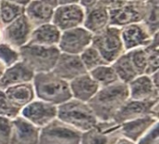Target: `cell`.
I'll return each instance as SVG.
<instances>
[{"label": "cell", "instance_id": "6da1fadb", "mask_svg": "<svg viewBox=\"0 0 159 144\" xmlns=\"http://www.w3.org/2000/svg\"><path fill=\"white\" fill-rule=\"evenodd\" d=\"M129 99V86L121 81L100 88L97 93L88 102L98 121L108 122L113 118Z\"/></svg>", "mask_w": 159, "mask_h": 144}, {"label": "cell", "instance_id": "7a4b0ae2", "mask_svg": "<svg viewBox=\"0 0 159 144\" xmlns=\"http://www.w3.org/2000/svg\"><path fill=\"white\" fill-rule=\"evenodd\" d=\"M32 84L35 97L48 103L58 106L72 99L69 82L52 72L34 74Z\"/></svg>", "mask_w": 159, "mask_h": 144}, {"label": "cell", "instance_id": "3957f363", "mask_svg": "<svg viewBox=\"0 0 159 144\" xmlns=\"http://www.w3.org/2000/svg\"><path fill=\"white\" fill-rule=\"evenodd\" d=\"M57 118L82 133L91 129L99 122L88 102L73 98L57 106Z\"/></svg>", "mask_w": 159, "mask_h": 144}, {"label": "cell", "instance_id": "277c9868", "mask_svg": "<svg viewBox=\"0 0 159 144\" xmlns=\"http://www.w3.org/2000/svg\"><path fill=\"white\" fill-rule=\"evenodd\" d=\"M20 60L34 74L51 72L54 68L61 50L55 46L26 44L20 47Z\"/></svg>", "mask_w": 159, "mask_h": 144}, {"label": "cell", "instance_id": "5b68a950", "mask_svg": "<svg viewBox=\"0 0 159 144\" xmlns=\"http://www.w3.org/2000/svg\"><path fill=\"white\" fill-rule=\"evenodd\" d=\"M91 44L108 64L113 63L124 53L121 31L115 26L106 27L95 36H92Z\"/></svg>", "mask_w": 159, "mask_h": 144}, {"label": "cell", "instance_id": "8992f818", "mask_svg": "<svg viewBox=\"0 0 159 144\" xmlns=\"http://www.w3.org/2000/svg\"><path fill=\"white\" fill-rule=\"evenodd\" d=\"M82 132L54 119L40 129L38 144H80Z\"/></svg>", "mask_w": 159, "mask_h": 144}, {"label": "cell", "instance_id": "52a82bcc", "mask_svg": "<svg viewBox=\"0 0 159 144\" xmlns=\"http://www.w3.org/2000/svg\"><path fill=\"white\" fill-rule=\"evenodd\" d=\"M159 100L155 101H135L129 99L118 110L113 121L121 125L129 120L137 119L146 115L158 117Z\"/></svg>", "mask_w": 159, "mask_h": 144}, {"label": "cell", "instance_id": "ba28073f", "mask_svg": "<svg viewBox=\"0 0 159 144\" xmlns=\"http://www.w3.org/2000/svg\"><path fill=\"white\" fill-rule=\"evenodd\" d=\"M121 136L119 124L99 121L94 128L82 133L80 144H114Z\"/></svg>", "mask_w": 159, "mask_h": 144}, {"label": "cell", "instance_id": "9c48e42d", "mask_svg": "<svg viewBox=\"0 0 159 144\" xmlns=\"http://www.w3.org/2000/svg\"><path fill=\"white\" fill-rule=\"evenodd\" d=\"M20 115L42 128L57 118V106L40 100L33 101L21 109Z\"/></svg>", "mask_w": 159, "mask_h": 144}, {"label": "cell", "instance_id": "30bf717a", "mask_svg": "<svg viewBox=\"0 0 159 144\" xmlns=\"http://www.w3.org/2000/svg\"><path fill=\"white\" fill-rule=\"evenodd\" d=\"M92 40V34L84 28L75 27L66 30L61 35L59 41V49L63 53L79 55L87 48Z\"/></svg>", "mask_w": 159, "mask_h": 144}, {"label": "cell", "instance_id": "8fae6325", "mask_svg": "<svg viewBox=\"0 0 159 144\" xmlns=\"http://www.w3.org/2000/svg\"><path fill=\"white\" fill-rule=\"evenodd\" d=\"M146 7L140 1L127 2L118 8L110 9L109 22L112 25H129L136 23L145 17Z\"/></svg>", "mask_w": 159, "mask_h": 144}, {"label": "cell", "instance_id": "7c38bea8", "mask_svg": "<svg viewBox=\"0 0 159 144\" xmlns=\"http://www.w3.org/2000/svg\"><path fill=\"white\" fill-rule=\"evenodd\" d=\"M58 77L70 82L71 80L82 75L88 71L83 65L79 55L61 53L58 61L51 71Z\"/></svg>", "mask_w": 159, "mask_h": 144}, {"label": "cell", "instance_id": "4fadbf2b", "mask_svg": "<svg viewBox=\"0 0 159 144\" xmlns=\"http://www.w3.org/2000/svg\"><path fill=\"white\" fill-rule=\"evenodd\" d=\"M40 129L19 115L11 120L9 144H38Z\"/></svg>", "mask_w": 159, "mask_h": 144}, {"label": "cell", "instance_id": "5bb4252c", "mask_svg": "<svg viewBox=\"0 0 159 144\" xmlns=\"http://www.w3.org/2000/svg\"><path fill=\"white\" fill-rule=\"evenodd\" d=\"M84 20V11L78 5H63L53 13V22L58 29L69 30L77 27Z\"/></svg>", "mask_w": 159, "mask_h": 144}, {"label": "cell", "instance_id": "9a60e30c", "mask_svg": "<svg viewBox=\"0 0 159 144\" xmlns=\"http://www.w3.org/2000/svg\"><path fill=\"white\" fill-rule=\"evenodd\" d=\"M129 99L135 101L159 100V89L154 85L151 76L147 74L138 75L128 84Z\"/></svg>", "mask_w": 159, "mask_h": 144}, {"label": "cell", "instance_id": "2e32d148", "mask_svg": "<svg viewBox=\"0 0 159 144\" xmlns=\"http://www.w3.org/2000/svg\"><path fill=\"white\" fill-rule=\"evenodd\" d=\"M34 73L21 61H17L13 65L5 69L2 76L0 77V89L5 90L7 88L29 83L33 81Z\"/></svg>", "mask_w": 159, "mask_h": 144}, {"label": "cell", "instance_id": "e0dca14e", "mask_svg": "<svg viewBox=\"0 0 159 144\" xmlns=\"http://www.w3.org/2000/svg\"><path fill=\"white\" fill-rule=\"evenodd\" d=\"M152 38L148 29L143 24L132 23L127 25L121 31V39L126 50L146 47L151 43Z\"/></svg>", "mask_w": 159, "mask_h": 144}, {"label": "cell", "instance_id": "ac0fdd59", "mask_svg": "<svg viewBox=\"0 0 159 144\" xmlns=\"http://www.w3.org/2000/svg\"><path fill=\"white\" fill-rule=\"evenodd\" d=\"M69 86L72 98L83 102H89L100 89V86L89 73L71 80Z\"/></svg>", "mask_w": 159, "mask_h": 144}, {"label": "cell", "instance_id": "d6986e66", "mask_svg": "<svg viewBox=\"0 0 159 144\" xmlns=\"http://www.w3.org/2000/svg\"><path fill=\"white\" fill-rule=\"evenodd\" d=\"M157 122L158 117L154 115H146L127 121L120 125L122 136L136 143Z\"/></svg>", "mask_w": 159, "mask_h": 144}, {"label": "cell", "instance_id": "ffe728a7", "mask_svg": "<svg viewBox=\"0 0 159 144\" xmlns=\"http://www.w3.org/2000/svg\"><path fill=\"white\" fill-rule=\"evenodd\" d=\"M30 21L27 17L20 15L15 19L5 30L6 40L13 47H22L28 40L30 34Z\"/></svg>", "mask_w": 159, "mask_h": 144}, {"label": "cell", "instance_id": "44dd1931", "mask_svg": "<svg viewBox=\"0 0 159 144\" xmlns=\"http://www.w3.org/2000/svg\"><path fill=\"white\" fill-rule=\"evenodd\" d=\"M4 92L7 99L20 109L32 102L35 98L34 87L31 82L8 87Z\"/></svg>", "mask_w": 159, "mask_h": 144}, {"label": "cell", "instance_id": "7402d4cb", "mask_svg": "<svg viewBox=\"0 0 159 144\" xmlns=\"http://www.w3.org/2000/svg\"><path fill=\"white\" fill-rule=\"evenodd\" d=\"M60 38V30L54 24L45 23L41 24L33 32L29 44L55 46L56 44H59Z\"/></svg>", "mask_w": 159, "mask_h": 144}, {"label": "cell", "instance_id": "603a6c76", "mask_svg": "<svg viewBox=\"0 0 159 144\" xmlns=\"http://www.w3.org/2000/svg\"><path fill=\"white\" fill-rule=\"evenodd\" d=\"M109 22V12L102 5L93 6L88 12L85 20V27L89 32L98 34L104 30Z\"/></svg>", "mask_w": 159, "mask_h": 144}, {"label": "cell", "instance_id": "cb8c5ba5", "mask_svg": "<svg viewBox=\"0 0 159 144\" xmlns=\"http://www.w3.org/2000/svg\"><path fill=\"white\" fill-rule=\"evenodd\" d=\"M27 19L34 24H45L53 16L52 7L40 0H34L29 3L27 8Z\"/></svg>", "mask_w": 159, "mask_h": 144}, {"label": "cell", "instance_id": "d4e9b609", "mask_svg": "<svg viewBox=\"0 0 159 144\" xmlns=\"http://www.w3.org/2000/svg\"><path fill=\"white\" fill-rule=\"evenodd\" d=\"M111 66L114 68L119 81L125 84H129L139 75L131 62L129 52L125 54L123 53L113 62Z\"/></svg>", "mask_w": 159, "mask_h": 144}, {"label": "cell", "instance_id": "484cf974", "mask_svg": "<svg viewBox=\"0 0 159 144\" xmlns=\"http://www.w3.org/2000/svg\"><path fill=\"white\" fill-rule=\"evenodd\" d=\"M89 74L98 83L100 88L106 87L119 81L114 68L109 64L101 65L91 70Z\"/></svg>", "mask_w": 159, "mask_h": 144}, {"label": "cell", "instance_id": "4316f807", "mask_svg": "<svg viewBox=\"0 0 159 144\" xmlns=\"http://www.w3.org/2000/svg\"><path fill=\"white\" fill-rule=\"evenodd\" d=\"M79 57L88 73L101 65L108 64L93 46H89L87 48H85L80 53Z\"/></svg>", "mask_w": 159, "mask_h": 144}, {"label": "cell", "instance_id": "83f0119b", "mask_svg": "<svg viewBox=\"0 0 159 144\" xmlns=\"http://www.w3.org/2000/svg\"><path fill=\"white\" fill-rule=\"evenodd\" d=\"M0 14L2 21L4 23H9L22 14V7L17 4L3 0L0 4Z\"/></svg>", "mask_w": 159, "mask_h": 144}, {"label": "cell", "instance_id": "f1b7e54d", "mask_svg": "<svg viewBox=\"0 0 159 144\" xmlns=\"http://www.w3.org/2000/svg\"><path fill=\"white\" fill-rule=\"evenodd\" d=\"M129 57L131 62L137 71L139 75L145 74L146 68H147V54L144 47H138L131 49L129 52Z\"/></svg>", "mask_w": 159, "mask_h": 144}, {"label": "cell", "instance_id": "f546056e", "mask_svg": "<svg viewBox=\"0 0 159 144\" xmlns=\"http://www.w3.org/2000/svg\"><path fill=\"white\" fill-rule=\"evenodd\" d=\"M21 109L14 105L6 96L4 90L0 89V115L10 120L20 115Z\"/></svg>", "mask_w": 159, "mask_h": 144}, {"label": "cell", "instance_id": "4dcf8cb0", "mask_svg": "<svg viewBox=\"0 0 159 144\" xmlns=\"http://www.w3.org/2000/svg\"><path fill=\"white\" fill-rule=\"evenodd\" d=\"M146 28L157 33L158 27V0H150L146 6Z\"/></svg>", "mask_w": 159, "mask_h": 144}, {"label": "cell", "instance_id": "1f68e13d", "mask_svg": "<svg viewBox=\"0 0 159 144\" xmlns=\"http://www.w3.org/2000/svg\"><path fill=\"white\" fill-rule=\"evenodd\" d=\"M20 61V54L7 44H0V61L6 68Z\"/></svg>", "mask_w": 159, "mask_h": 144}, {"label": "cell", "instance_id": "d6a6232c", "mask_svg": "<svg viewBox=\"0 0 159 144\" xmlns=\"http://www.w3.org/2000/svg\"><path fill=\"white\" fill-rule=\"evenodd\" d=\"M159 123L155 124L136 144H159Z\"/></svg>", "mask_w": 159, "mask_h": 144}, {"label": "cell", "instance_id": "836d02e7", "mask_svg": "<svg viewBox=\"0 0 159 144\" xmlns=\"http://www.w3.org/2000/svg\"><path fill=\"white\" fill-rule=\"evenodd\" d=\"M11 120L0 115V144H9Z\"/></svg>", "mask_w": 159, "mask_h": 144}, {"label": "cell", "instance_id": "e575fe53", "mask_svg": "<svg viewBox=\"0 0 159 144\" xmlns=\"http://www.w3.org/2000/svg\"><path fill=\"white\" fill-rule=\"evenodd\" d=\"M128 0H99V4L102 5V7L109 8V9H115L124 6Z\"/></svg>", "mask_w": 159, "mask_h": 144}, {"label": "cell", "instance_id": "d590c367", "mask_svg": "<svg viewBox=\"0 0 159 144\" xmlns=\"http://www.w3.org/2000/svg\"><path fill=\"white\" fill-rule=\"evenodd\" d=\"M114 144H136L135 142H130L129 140H128V139H126V138H124L123 136H121L120 138H118L116 141V142Z\"/></svg>", "mask_w": 159, "mask_h": 144}, {"label": "cell", "instance_id": "8d00e7d4", "mask_svg": "<svg viewBox=\"0 0 159 144\" xmlns=\"http://www.w3.org/2000/svg\"><path fill=\"white\" fill-rule=\"evenodd\" d=\"M81 4L87 7H90L96 5V3L98 2V0H80Z\"/></svg>", "mask_w": 159, "mask_h": 144}, {"label": "cell", "instance_id": "74e56055", "mask_svg": "<svg viewBox=\"0 0 159 144\" xmlns=\"http://www.w3.org/2000/svg\"><path fill=\"white\" fill-rule=\"evenodd\" d=\"M13 4H17V5H27L29 3L30 0H5Z\"/></svg>", "mask_w": 159, "mask_h": 144}, {"label": "cell", "instance_id": "f35d334b", "mask_svg": "<svg viewBox=\"0 0 159 144\" xmlns=\"http://www.w3.org/2000/svg\"><path fill=\"white\" fill-rule=\"evenodd\" d=\"M40 1L44 2L45 4H47V5H48V6H50L51 7H56L57 4H58V0H40Z\"/></svg>", "mask_w": 159, "mask_h": 144}, {"label": "cell", "instance_id": "ab89813d", "mask_svg": "<svg viewBox=\"0 0 159 144\" xmlns=\"http://www.w3.org/2000/svg\"><path fill=\"white\" fill-rule=\"evenodd\" d=\"M79 0H58V2L63 6V5H71V4H74V3H77Z\"/></svg>", "mask_w": 159, "mask_h": 144}, {"label": "cell", "instance_id": "60d3db41", "mask_svg": "<svg viewBox=\"0 0 159 144\" xmlns=\"http://www.w3.org/2000/svg\"><path fill=\"white\" fill-rule=\"evenodd\" d=\"M5 69H6V67H5L4 64L0 61V77L2 76V74H3V73H4V71H5Z\"/></svg>", "mask_w": 159, "mask_h": 144}, {"label": "cell", "instance_id": "b9f144b4", "mask_svg": "<svg viewBox=\"0 0 159 144\" xmlns=\"http://www.w3.org/2000/svg\"><path fill=\"white\" fill-rule=\"evenodd\" d=\"M130 1H142V0H130Z\"/></svg>", "mask_w": 159, "mask_h": 144}]
</instances>
